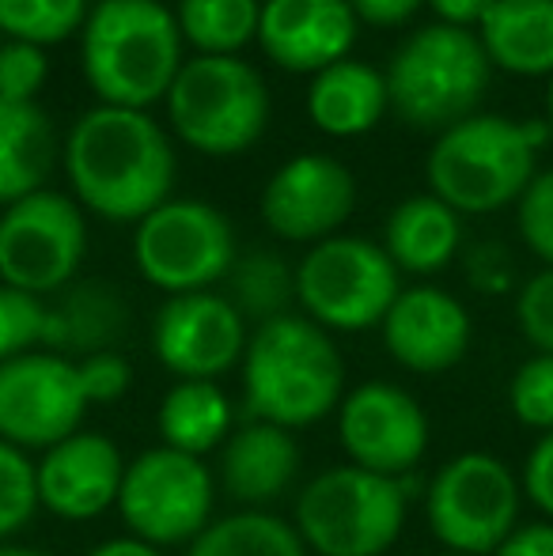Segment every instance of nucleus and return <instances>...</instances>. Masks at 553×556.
<instances>
[{
    "instance_id": "46",
    "label": "nucleus",
    "mask_w": 553,
    "mask_h": 556,
    "mask_svg": "<svg viewBox=\"0 0 553 556\" xmlns=\"http://www.w3.org/2000/svg\"><path fill=\"white\" fill-rule=\"evenodd\" d=\"M436 556H470V553H448V549H443V553H436Z\"/></svg>"
},
{
    "instance_id": "7",
    "label": "nucleus",
    "mask_w": 553,
    "mask_h": 556,
    "mask_svg": "<svg viewBox=\"0 0 553 556\" xmlns=\"http://www.w3.org/2000/svg\"><path fill=\"white\" fill-rule=\"evenodd\" d=\"M167 114L186 148L201 155H236L266 132L269 88L247 61L198 53L178 68L167 91Z\"/></svg>"
},
{
    "instance_id": "23",
    "label": "nucleus",
    "mask_w": 553,
    "mask_h": 556,
    "mask_svg": "<svg viewBox=\"0 0 553 556\" xmlns=\"http://www.w3.org/2000/svg\"><path fill=\"white\" fill-rule=\"evenodd\" d=\"M391 106L387 76L364 61H338L315 73L307 88V114L330 137H361L376 129L379 117Z\"/></svg>"
},
{
    "instance_id": "44",
    "label": "nucleus",
    "mask_w": 553,
    "mask_h": 556,
    "mask_svg": "<svg viewBox=\"0 0 553 556\" xmlns=\"http://www.w3.org/2000/svg\"><path fill=\"white\" fill-rule=\"evenodd\" d=\"M0 556H46V553L27 549V545H0Z\"/></svg>"
},
{
    "instance_id": "3",
    "label": "nucleus",
    "mask_w": 553,
    "mask_h": 556,
    "mask_svg": "<svg viewBox=\"0 0 553 556\" xmlns=\"http://www.w3.org/2000/svg\"><path fill=\"white\" fill-rule=\"evenodd\" d=\"M80 61L103 106L148 111L183 68V30L160 0H99L84 20Z\"/></svg>"
},
{
    "instance_id": "2",
    "label": "nucleus",
    "mask_w": 553,
    "mask_h": 556,
    "mask_svg": "<svg viewBox=\"0 0 553 556\" xmlns=\"http://www.w3.org/2000/svg\"><path fill=\"white\" fill-rule=\"evenodd\" d=\"M243 405L251 420L300 428L338 413L345 397V359L334 337L303 315L259 326L243 352Z\"/></svg>"
},
{
    "instance_id": "32",
    "label": "nucleus",
    "mask_w": 553,
    "mask_h": 556,
    "mask_svg": "<svg viewBox=\"0 0 553 556\" xmlns=\"http://www.w3.org/2000/svg\"><path fill=\"white\" fill-rule=\"evenodd\" d=\"M508 409L524 428L553 432V356L535 352L527 364L516 367L508 382Z\"/></svg>"
},
{
    "instance_id": "26",
    "label": "nucleus",
    "mask_w": 553,
    "mask_h": 556,
    "mask_svg": "<svg viewBox=\"0 0 553 556\" xmlns=\"http://www.w3.org/2000/svg\"><path fill=\"white\" fill-rule=\"evenodd\" d=\"M155 428H160L163 446L205 458V454L221 451L224 440L231 435L236 413H231L228 394L216 382L178 379L155 409Z\"/></svg>"
},
{
    "instance_id": "36",
    "label": "nucleus",
    "mask_w": 553,
    "mask_h": 556,
    "mask_svg": "<svg viewBox=\"0 0 553 556\" xmlns=\"http://www.w3.org/2000/svg\"><path fill=\"white\" fill-rule=\"evenodd\" d=\"M516 326L531 341L535 352L553 356V269H542L519 288Z\"/></svg>"
},
{
    "instance_id": "9",
    "label": "nucleus",
    "mask_w": 553,
    "mask_h": 556,
    "mask_svg": "<svg viewBox=\"0 0 553 556\" xmlns=\"http://www.w3.org/2000/svg\"><path fill=\"white\" fill-rule=\"evenodd\" d=\"M524 489L516 469L489 451H463L436 469L428 484V527L448 553L493 556L516 530Z\"/></svg>"
},
{
    "instance_id": "17",
    "label": "nucleus",
    "mask_w": 553,
    "mask_h": 556,
    "mask_svg": "<svg viewBox=\"0 0 553 556\" xmlns=\"http://www.w3.org/2000/svg\"><path fill=\"white\" fill-rule=\"evenodd\" d=\"M38 504L65 522H88L118 507L126 458L118 443L99 432H73L35 462Z\"/></svg>"
},
{
    "instance_id": "1",
    "label": "nucleus",
    "mask_w": 553,
    "mask_h": 556,
    "mask_svg": "<svg viewBox=\"0 0 553 556\" xmlns=\"http://www.w3.org/2000/svg\"><path fill=\"white\" fill-rule=\"evenodd\" d=\"M65 170L88 213L114 224H140L171 201L175 148L144 111L96 106L68 132Z\"/></svg>"
},
{
    "instance_id": "31",
    "label": "nucleus",
    "mask_w": 553,
    "mask_h": 556,
    "mask_svg": "<svg viewBox=\"0 0 553 556\" xmlns=\"http://www.w3.org/2000/svg\"><path fill=\"white\" fill-rule=\"evenodd\" d=\"M38 481L35 462L27 451L0 440V542L20 534L38 515Z\"/></svg>"
},
{
    "instance_id": "20",
    "label": "nucleus",
    "mask_w": 553,
    "mask_h": 556,
    "mask_svg": "<svg viewBox=\"0 0 553 556\" xmlns=\"http://www.w3.org/2000/svg\"><path fill=\"white\" fill-rule=\"evenodd\" d=\"M300 473V443L288 428L243 420L221 446V489L243 511H266Z\"/></svg>"
},
{
    "instance_id": "33",
    "label": "nucleus",
    "mask_w": 553,
    "mask_h": 556,
    "mask_svg": "<svg viewBox=\"0 0 553 556\" xmlns=\"http://www.w3.org/2000/svg\"><path fill=\"white\" fill-rule=\"evenodd\" d=\"M42 326L46 300L0 285V364L23 356V352H35L42 344Z\"/></svg>"
},
{
    "instance_id": "8",
    "label": "nucleus",
    "mask_w": 553,
    "mask_h": 556,
    "mask_svg": "<svg viewBox=\"0 0 553 556\" xmlns=\"http://www.w3.org/2000/svg\"><path fill=\"white\" fill-rule=\"evenodd\" d=\"M399 292V265L379 242L356 235L315 242L296 265V303L303 307V318L326 333H361L379 326Z\"/></svg>"
},
{
    "instance_id": "5",
    "label": "nucleus",
    "mask_w": 553,
    "mask_h": 556,
    "mask_svg": "<svg viewBox=\"0 0 553 556\" xmlns=\"http://www.w3.org/2000/svg\"><path fill=\"white\" fill-rule=\"evenodd\" d=\"M406 481L334 466L296 496V534L315 556H384L406 527Z\"/></svg>"
},
{
    "instance_id": "19",
    "label": "nucleus",
    "mask_w": 553,
    "mask_h": 556,
    "mask_svg": "<svg viewBox=\"0 0 553 556\" xmlns=\"http://www.w3.org/2000/svg\"><path fill=\"white\" fill-rule=\"evenodd\" d=\"M356 23L349 0H266L259 46L288 73H323L353 50Z\"/></svg>"
},
{
    "instance_id": "25",
    "label": "nucleus",
    "mask_w": 553,
    "mask_h": 556,
    "mask_svg": "<svg viewBox=\"0 0 553 556\" xmlns=\"http://www.w3.org/2000/svg\"><path fill=\"white\" fill-rule=\"evenodd\" d=\"M53 155L58 137L42 106L0 99V205H15L46 190Z\"/></svg>"
},
{
    "instance_id": "4",
    "label": "nucleus",
    "mask_w": 553,
    "mask_h": 556,
    "mask_svg": "<svg viewBox=\"0 0 553 556\" xmlns=\"http://www.w3.org/2000/svg\"><path fill=\"white\" fill-rule=\"evenodd\" d=\"M539 148L527 140L524 122L501 114H470L440 132L428 152V186L458 216L501 213L531 186Z\"/></svg>"
},
{
    "instance_id": "14",
    "label": "nucleus",
    "mask_w": 553,
    "mask_h": 556,
    "mask_svg": "<svg viewBox=\"0 0 553 556\" xmlns=\"http://www.w3.org/2000/svg\"><path fill=\"white\" fill-rule=\"evenodd\" d=\"M338 440L349 466L406 481L428 451V417L399 382H364L338 405Z\"/></svg>"
},
{
    "instance_id": "18",
    "label": "nucleus",
    "mask_w": 553,
    "mask_h": 556,
    "mask_svg": "<svg viewBox=\"0 0 553 556\" xmlns=\"http://www.w3.org/2000/svg\"><path fill=\"white\" fill-rule=\"evenodd\" d=\"M384 330V349L394 364L417 375H443L466 356L470 349V315L451 292L432 285L402 288L391 303Z\"/></svg>"
},
{
    "instance_id": "40",
    "label": "nucleus",
    "mask_w": 553,
    "mask_h": 556,
    "mask_svg": "<svg viewBox=\"0 0 553 556\" xmlns=\"http://www.w3.org/2000/svg\"><path fill=\"white\" fill-rule=\"evenodd\" d=\"M470 280L481 292H504L512 285V265L501 247H478L470 257Z\"/></svg>"
},
{
    "instance_id": "10",
    "label": "nucleus",
    "mask_w": 553,
    "mask_h": 556,
    "mask_svg": "<svg viewBox=\"0 0 553 556\" xmlns=\"http://www.w3.org/2000/svg\"><path fill=\"white\" fill-rule=\"evenodd\" d=\"M213 504L216 477L205 458L160 443L126 462L118 511L129 534L155 549H186L213 522Z\"/></svg>"
},
{
    "instance_id": "45",
    "label": "nucleus",
    "mask_w": 553,
    "mask_h": 556,
    "mask_svg": "<svg viewBox=\"0 0 553 556\" xmlns=\"http://www.w3.org/2000/svg\"><path fill=\"white\" fill-rule=\"evenodd\" d=\"M546 122H550V129H553V76H550V91H546Z\"/></svg>"
},
{
    "instance_id": "12",
    "label": "nucleus",
    "mask_w": 553,
    "mask_h": 556,
    "mask_svg": "<svg viewBox=\"0 0 553 556\" xmlns=\"http://www.w3.org/2000/svg\"><path fill=\"white\" fill-rule=\"evenodd\" d=\"M88 250V224L73 198L38 190L0 216V280L27 295H58L73 285Z\"/></svg>"
},
{
    "instance_id": "47",
    "label": "nucleus",
    "mask_w": 553,
    "mask_h": 556,
    "mask_svg": "<svg viewBox=\"0 0 553 556\" xmlns=\"http://www.w3.org/2000/svg\"><path fill=\"white\" fill-rule=\"evenodd\" d=\"M0 46H4V42H0Z\"/></svg>"
},
{
    "instance_id": "27",
    "label": "nucleus",
    "mask_w": 553,
    "mask_h": 556,
    "mask_svg": "<svg viewBox=\"0 0 553 556\" xmlns=\"http://www.w3.org/2000/svg\"><path fill=\"white\" fill-rule=\"evenodd\" d=\"M186 556H307V545L274 511H236L209 522Z\"/></svg>"
},
{
    "instance_id": "13",
    "label": "nucleus",
    "mask_w": 553,
    "mask_h": 556,
    "mask_svg": "<svg viewBox=\"0 0 553 556\" xmlns=\"http://www.w3.org/2000/svg\"><path fill=\"white\" fill-rule=\"evenodd\" d=\"M80 367L58 352H23L0 364V440L20 451H50L80 432L88 413Z\"/></svg>"
},
{
    "instance_id": "11",
    "label": "nucleus",
    "mask_w": 553,
    "mask_h": 556,
    "mask_svg": "<svg viewBox=\"0 0 553 556\" xmlns=\"http://www.w3.org/2000/svg\"><path fill=\"white\" fill-rule=\"evenodd\" d=\"M134 262L167 295L213 292L236 265V231L205 201H163L137 224Z\"/></svg>"
},
{
    "instance_id": "24",
    "label": "nucleus",
    "mask_w": 553,
    "mask_h": 556,
    "mask_svg": "<svg viewBox=\"0 0 553 556\" xmlns=\"http://www.w3.org/2000/svg\"><path fill=\"white\" fill-rule=\"evenodd\" d=\"M458 242H463L458 213L432 193H417L394 205L384 227L387 257L399 265V273H417V277L448 269L458 254Z\"/></svg>"
},
{
    "instance_id": "30",
    "label": "nucleus",
    "mask_w": 553,
    "mask_h": 556,
    "mask_svg": "<svg viewBox=\"0 0 553 556\" xmlns=\"http://www.w3.org/2000/svg\"><path fill=\"white\" fill-rule=\"evenodd\" d=\"M84 20L88 0H0V35L42 50L84 30Z\"/></svg>"
},
{
    "instance_id": "15",
    "label": "nucleus",
    "mask_w": 553,
    "mask_h": 556,
    "mask_svg": "<svg viewBox=\"0 0 553 556\" xmlns=\"http://www.w3.org/2000/svg\"><path fill=\"white\" fill-rule=\"evenodd\" d=\"M247 341L243 315L216 292L167 295L152 323V352L175 379L216 382L243 364Z\"/></svg>"
},
{
    "instance_id": "42",
    "label": "nucleus",
    "mask_w": 553,
    "mask_h": 556,
    "mask_svg": "<svg viewBox=\"0 0 553 556\" xmlns=\"http://www.w3.org/2000/svg\"><path fill=\"white\" fill-rule=\"evenodd\" d=\"M428 8L436 12V20L448 23V27L458 30H478L481 20L489 15L493 0H425Z\"/></svg>"
},
{
    "instance_id": "28",
    "label": "nucleus",
    "mask_w": 553,
    "mask_h": 556,
    "mask_svg": "<svg viewBox=\"0 0 553 556\" xmlns=\"http://www.w3.org/2000/svg\"><path fill=\"white\" fill-rule=\"evenodd\" d=\"M259 0H178L175 8L183 42H190L201 58H236L259 38Z\"/></svg>"
},
{
    "instance_id": "22",
    "label": "nucleus",
    "mask_w": 553,
    "mask_h": 556,
    "mask_svg": "<svg viewBox=\"0 0 553 556\" xmlns=\"http://www.w3.org/2000/svg\"><path fill=\"white\" fill-rule=\"evenodd\" d=\"M474 35L489 65L516 76H553V0H493Z\"/></svg>"
},
{
    "instance_id": "29",
    "label": "nucleus",
    "mask_w": 553,
    "mask_h": 556,
    "mask_svg": "<svg viewBox=\"0 0 553 556\" xmlns=\"http://www.w3.org/2000/svg\"><path fill=\"white\" fill-rule=\"evenodd\" d=\"M228 303L243 315V323H274L280 315H292L296 303V269L280 254L254 250L247 257H236L228 269Z\"/></svg>"
},
{
    "instance_id": "34",
    "label": "nucleus",
    "mask_w": 553,
    "mask_h": 556,
    "mask_svg": "<svg viewBox=\"0 0 553 556\" xmlns=\"http://www.w3.org/2000/svg\"><path fill=\"white\" fill-rule=\"evenodd\" d=\"M46 76H50V61H46L42 46L12 42V38L0 46V99H8V103H35Z\"/></svg>"
},
{
    "instance_id": "6",
    "label": "nucleus",
    "mask_w": 553,
    "mask_h": 556,
    "mask_svg": "<svg viewBox=\"0 0 553 556\" xmlns=\"http://www.w3.org/2000/svg\"><path fill=\"white\" fill-rule=\"evenodd\" d=\"M489 73L493 65L474 30L428 23L399 46L384 76L399 117L417 129H451L478 111Z\"/></svg>"
},
{
    "instance_id": "39",
    "label": "nucleus",
    "mask_w": 553,
    "mask_h": 556,
    "mask_svg": "<svg viewBox=\"0 0 553 556\" xmlns=\"http://www.w3.org/2000/svg\"><path fill=\"white\" fill-rule=\"evenodd\" d=\"M493 556H553V522H516V530L497 545Z\"/></svg>"
},
{
    "instance_id": "38",
    "label": "nucleus",
    "mask_w": 553,
    "mask_h": 556,
    "mask_svg": "<svg viewBox=\"0 0 553 556\" xmlns=\"http://www.w3.org/2000/svg\"><path fill=\"white\" fill-rule=\"evenodd\" d=\"M519 489L546 519H553V432L539 435V443L531 446L519 473Z\"/></svg>"
},
{
    "instance_id": "21",
    "label": "nucleus",
    "mask_w": 553,
    "mask_h": 556,
    "mask_svg": "<svg viewBox=\"0 0 553 556\" xmlns=\"http://www.w3.org/2000/svg\"><path fill=\"white\" fill-rule=\"evenodd\" d=\"M126 326L129 307L111 285H68L58 292V300L46 303L42 349L80 364L99 352H114Z\"/></svg>"
},
{
    "instance_id": "35",
    "label": "nucleus",
    "mask_w": 553,
    "mask_h": 556,
    "mask_svg": "<svg viewBox=\"0 0 553 556\" xmlns=\"http://www.w3.org/2000/svg\"><path fill=\"white\" fill-rule=\"evenodd\" d=\"M519 235L527 250L553 269V167L535 175L519 198Z\"/></svg>"
},
{
    "instance_id": "16",
    "label": "nucleus",
    "mask_w": 553,
    "mask_h": 556,
    "mask_svg": "<svg viewBox=\"0 0 553 556\" xmlns=\"http://www.w3.org/2000/svg\"><path fill=\"white\" fill-rule=\"evenodd\" d=\"M356 182L330 155H296L262 190V220L285 242H323L353 216Z\"/></svg>"
},
{
    "instance_id": "37",
    "label": "nucleus",
    "mask_w": 553,
    "mask_h": 556,
    "mask_svg": "<svg viewBox=\"0 0 553 556\" xmlns=\"http://www.w3.org/2000/svg\"><path fill=\"white\" fill-rule=\"evenodd\" d=\"M76 367H80L88 405H114L134 387V367H129V359L118 356V352H99V356L80 359Z\"/></svg>"
},
{
    "instance_id": "41",
    "label": "nucleus",
    "mask_w": 553,
    "mask_h": 556,
    "mask_svg": "<svg viewBox=\"0 0 553 556\" xmlns=\"http://www.w3.org/2000/svg\"><path fill=\"white\" fill-rule=\"evenodd\" d=\"M420 4H425V0H349L353 15L361 23H368V27H399V23H406Z\"/></svg>"
},
{
    "instance_id": "43",
    "label": "nucleus",
    "mask_w": 553,
    "mask_h": 556,
    "mask_svg": "<svg viewBox=\"0 0 553 556\" xmlns=\"http://www.w3.org/2000/svg\"><path fill=\"white\" fill-rule=\"evenodd\" d=\"M88 556H167L163 549H155V545L140 542L134 534H122V538H106V542H99L96 549H88Z\"/></svg>"
}]
</instances>
